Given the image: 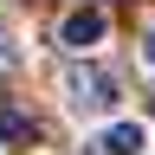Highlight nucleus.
<instances>
[{"mask_svg":"<svg viewBox=\"0 0 155 155\" xmlns=\"http://www.w3.org/2000/svg\"><path fill=\"white\" fill-rule=\"evenodd\" d=\"M116 97H123V84H116L110 65H65V104L71 110L97 116V110H110Z\"/></svg>","mask_w":155,"mask_h":155,"instance_id":"obj_1","label":"nucleus"},{"mask_svg":"<svg viewBox=\"0 0 155 155\" xmlns=\"http://www.w3.org/2000/svg\"><path fill=\"white\" fill-rule=\"evenodd\" d=\"M97 39H104V13L97 7H78V13H65V26H58V45H97Z\"/></svg>","mask_w":155,"mask_h":155,"instance_id":"obj_2","label":"nucleus"},{"mask_svg":"<svg viewBox=\"0 0 155 155\" xmlns=\"http://www.w3.org/2000/svg\"><path fill=\"white\" fill-rule=\"evenodd\" d=\"M97 149H104V155H142V149H149V129H142V123H110Z\"/></svg>","mask_w":155,"mask_h":155,"instance_id":"obj_3","label":"nucleus"},{"mask_svg":"<svg viewBox=\"0 0 155 155\" xmlns=\"http://www.w3.org/2000/svg\"><path fill=\"white\" fill-rule=\"evenodd\" d=\"M0 142H32V116L13 110V104H0Z\"/></svg>","mask_w":155,"mask_h":155,"instance_id":"obj_4","label":"nucleus"},{"mask_svg":"<svg viewBox=\"0 0 155 155\" xmlns=\"http://www.w3.org/2000/svg\"><path fill=\"white\" fill-rule=\"evenodd\" d=\"M142 58H149V65H155V26H149V39H142Z\"/></svg>","mask_w":155,"mask_h":155,"instance_id":"obj_5","label":"nucleus"}]
</instances>
